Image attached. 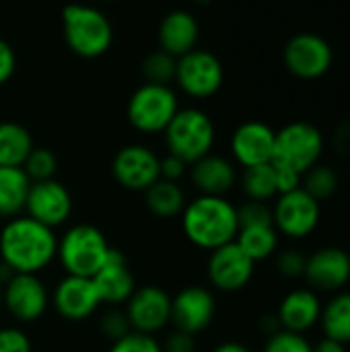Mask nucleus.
Instances as JSON below:
<instances>
[{"instance_id":"obj_1","label":"nucleus","mask_w":350,"mask_h":352,"mask_svg":"<svg viewBox=\"0 0 350 352\" xmlns=\"http://www.w3.org/2000/svg\"><path fill=\"white\" fill-rule=\"evenodd\" d=\"M58 235L27 214L0 227V262L14 274H41L56 262Z\"/></svg>"},{"instance_id":"obj_2","label":"nucleus","mask_w":350,"mask_h":352,"mask_svg":"<svg viewBox=\"0 0 350 352\" xmlns=\"http://www.w3.org/2000/svg\"><path fill=\"white\" fill-rule=\"evenodd\" d=\"M179 219L184 237L204 252H212L235 241L239 233L237 206L227 196L198 194L188 200Z\"/></svg>"},{"instance_id":"obj_3","label":"nucleus","mask_w":350,"mask_h":352,"mask_svg":"<svg viewBox=\"0 0 350 352\" xmlns=\"http://www.w3.org/2000/svg\"><path fill=\"white\" fill-rule=\"evenodd\" d=\"M62 35L72 54L85 60L101 58L113 45V25L107 14L85 2H70L62 8Z\"/></svg>"},{"instance_id":"obj_4","label":"nucleus","mask_w":350,"mask_h":352,"mask_svg":"<svg viewBox=\"0 0 350 352\" xmlns=\"http://www.w3.org/2000/svg\"><path fill=\"white\" fill-rule=\"evenodd\" d=\"M111 245L105 233L91 223L70 225L58 237L56 262L64 274L93 278L111 254Z\"/></svg>"},{"instance_id":"obj_5","label":"nucleus","mask_w":350,"mask_h":352,"mask_svg":"<svg viewBox=\"0 0 350 352\" xmlns=\"http://www.w3.org/2000/svg\"><path fill=\"white\" fill-rule=\"evenodd\" d=\"M169 155L179 157L192 165L212 153L217 142V128L212 118L200 107H179L163 132Z\"/></svg>"},{"instance_id":"obj_6","label":"nucleus","mask_w":350,"mask_h":352,"mask_svg":"<svg viewBox=\"0 0 350 352\" xmlns=\"http://www.w3.org/2000/svg\"><path fill=\"white\" fill-rule=\"evenodd\" d=\"M324 148L326 140L318 126L309 122H291L276 130L274 155L270 163L278 169H289L303 175L320 163Z\"/></svg>"},{"instance_id":"obj_7","label":"nucleus","mask_w":350,"mask_h":352,"mask_svg":"<svg viewBox=\"0 0 350 352\" xmlns=\"http://www.w3.org/2000/svg\"><path fill=\"white\" fill-rule=\"evenodd\" d=\"M179 111V99L171 85L142 82L128 99L126 118L130 126L146 136L163 134Z\"/></svg>"},{"instance_id":"obj_8","label":"nucleus","mask_w":350,"mask_h":352,"mask_svg":"<svg viewBox=\"0 0 350 352\" xmlns=\"http://www.w3.org/2000/svg\"><path fill=\"white\" fill-rule=\"evenodd\" d=\"M177 89L192 99L215 97L225 82V68L217 54L208 50H192L177 58L175 80Z\"/></svg>"},{"instance_id":"obj_9","label":"nucleus","mask_w":350,"mask_h":352,"mask_svg":"<svg viewBox=\"0 0 350 352\" xmlns=\"http://www.w3.org/2000/svg\"><path fill=\"white\" fill-rule=\"evenodd\" d=\"M322 221V202L303 188L281 194L272 204V223L278 235L299 241L309 237Z\"/></svg>"},{"instance_id":"obj_10","label":"nucleus","mask_w":350,"mask_h":352,"mask_svg":"<svg viewBox=\"0 0 350 352\" xmlns=\"http://www.w3.org/2000/svg\"><path fill=\"white\" fill-rule=\"evenodd\" d=\"M2 309L17 326L39 322L50 309V291L39 274H12L2 285Z\"/></svg>"},{"instance_id":"obj_11","label":"nucleus","mask_w":350,"mask_h":352,"mask_svg":"<svg viewBox=\"0 0 350 352\" xmlns=\"http://www.w3.org/2000/svg\"><path fill=\"white\" fill-rule=\"evenodd\" d=\"M285 68L301 80H318L334 64V52L328 39L318 33L303 31L293 35L283 47Z\"/></svg>"},{"instance_id":"obj_12","label":"nucleus","mask_w":350,"mask_h":352,"mask_svg":"<svg viewBox=\"0 0 350 352\" xmlns=\"http://www.w3.org/2000/svg\"><path fill=\"white\" fill-rule=\"evenodd\" d=\"M254 274L256 262L235 241L208 252L206 278L215 291L239 293L252 283Z\"/></svg>"},{"instance_id":"obj_13","label":"nucleus","mask_w":350,"mask_h":352,"mask_svg":"<svg viewBox=\"0 0 350 352\" xmlns=\"http://www.w3.org/2000/svg\"><path fill=\"white\" fill-rule=\"evenodd\" d=\"M161 157L146 144H126L111 159V175L116 184L128 192H146L157 179Z\"/></svg>"},{"instance_id":"obj_14","label":"nucleus","mask_w":350,"mask_h":352,"mask_svg":"<svg viewBox=\"0 0 350 352\" xmlns=\"http://www.w3.org/2000/svg\"><path fill=\"white\" fill-rule=\"evenodd\" d=\"M132 332L157 336L171 326V295L159 285L136 287L124 305Z\"/></svg>"},{"instance_id":"obj_15","label":"nucleus","mask_w":350,"mask_h":352,"mask_svg":"<svg viewBox=\"0 0 350 352\" xmlns=\"http://www.w3.org/2000/svg\"><path fill=\"white\" fill-rule=\"evenodd\" d=\"M217 318V299L208 287L190 285L171 295V326L173 330L198 336L210 328Z\"/></svg>"},{"instance_id":"obj_16","label":"nucleus","mask_w":350,"mask_h":352,"mask_svg":"<svg viewBox=\"0 0 350 352\" xmlns=\"http://www.w3.org/2000/svg\"><path fill=\"white\" fill-rule=\"evenodd\" d=\"M50 305L66 322H85L101 309V297L93 278L64 274L50 293Z\"/></svg>"},{"instance_id":"obj_17","label":"nucleus","mask_w":350,"mask_h":352,"mask_svg":"<svg viewBox=\"0 0 350 352\" xmlns=\"http://www.w3.org/2000/svg\"><path fill=\"white\" fill-rule=\"evenodd\" d=\"M72 208H74L72 194L60 179L54 177V179L31 184L25 204L27 217L56 231L70 221Z\"/></svg>"},{"instance_id":"obj_18","label":"nucleus","mask_w":350,"mask_h":352,"mask_svg":"<svg viewBox=\"0 0 350 352\" xmlns=\"http://www.w3.org/2000/svg\"><path fill=\"white\" fill-rule=\"evenodd\" d=\"M303 278L316 293H340L350 283V254L342 248L326 245L307 256Z\"/></svg>"},{"instance_id":"obj_19","label":"nucleus","mask_w":350,"mask_h":352,"mask_svg":"<svg viewBox=\"0 0 350 352\" xmlns=\"http://www.w3.org/2000/svg\"><path fill=\"white\" fill-rule=\"evenodd\" d=\"M276 130L264 122L250 120L239 124L231 134V161L241 169L264 165L272 161Z\"/></svg>"},{"instance_id":"obj_20","label":"nucleus","mask_w":350,"mask_h":352,"mask_svg":"<svg viewBox=\"0 0 350 352\" xmlns=\"http://www.w3.org/2000/svg\"><path fill=\"white\" fill-rule=\"evenodd\" d=\"M93 283H95L101 303L105 307H124L126 301L136 291L134 272H132L126 256L116 248L111 250V254H109L107 262L101 266V270L93 276Z\"/></svg>"},{"instance_id":"obj_21","label":"nucleus","mask_w":350,"mask_h":352,"mask_svg":"<svg viewBox=\"0 0 350 352\" xmlns=\"http://www.w3.org/2000/svg\"><path fill=\"white\" fill-rule=\"evenodd\" d=\"M188 177L196 192L204 196H227L239 182L237 165L229 157L217 153H210L192 163Z\"/></svg>"},{"instance_id":"obj_22","label":"nucleus","mask_w":350,"mask_h":352,"mask_svg":"<svg viewBox=\"0 0 350 352\" xmlns=\"http://www.w3.org/2000/svg\"><path fill=\"white\" fill-rule=\"evenodd\" d=\"M324 303L320 299V293L314 289H293L289 291L276 309V318L281 324V330L297 332V334H307L311 328L320 324Z\"/></svg>"},{"instance_id":"obj_23","label":"nucleus","mask_w":350,"mask_h":352,"mask_svg":"<svg viewBox=\"0 0 350 352\" xmlns=\"http://www.w3.org/2000/svg\"><path fill=\"white\" fill-rule=\"evenodd\" d=\"M200 39V23L196 14L190 10L177 8L167 12L157 29L159 50L171 54L173 58H182L184 54L196 50Z\"/></svg>"},{"instance_id":"obj_24","label":"nucleus","mask_w":350,"mask_h":352,"mask_svg":"<svg viewBox=\"0 0 350 352\" xmlns=\"http://www.w3.org/2000/svg\"><path fill=\"white\" fill-rule=\"evenodd\" d=\"M31 179L23 167H0V219L8 221L25 214Z\"/></svg>"},{"instance_id":"obj_25","label":"nucleus","mask_w":350,"mask_h":352,"mask_svg":"<svg viewBox=\"0 0 350 352\" xmlns=\"http://www.w3.org/2000/svg\"><path fill=\"white\" fill-rule=\"evenodd\" d=\"M142 196L146 210L157 219H175L188 204V196L182 184L169 179H157L146 192H142Z\"/></svg>"},{"instance_id":"obj_26","label":"nucleus","mask_w":350,"mask_h":352,"mask_svg":"<svg viewBox=\"0 0 350 352\" xmlns=\"http://www.w3.org/2000/svg\"><path fill=\"white\" fill-rule=\"evenodd\" d=\"M235 243L258 264V262L270 260L278 252L281 235H278V231L274 229L272 223L245 225V227H239Z\"/></svg>"},{"instance_id":"obj_27","label":"nucleus","mask_w":350,"mask_h":352,"mask_svg":"<svg viewBox=\"0 0 350 352\" xmlns=\"http://www.w3.org/2000/svg\"><path fill=\"white\" fill-rule=\"evenodd\" d=\"M33 146V136L23 124L0 122V167H23Z\"/></svg>"},{"instance_id":"obj_28","label":"nucleus","mask_w":350,"mask_h":352,"mask_svg":"<svg viewBox=\"0 0 350 352\" xmlns=\"http://www.w3.org/2000/svg\"><path fill=\"white\" fill-rule=\"evenodd\" d=\"M320 326L324 338L336 340L340 344H350V291H340L330 297L322 309Z\"/></svg>"},{"instance_id":"obj_29","label":"nucleus","mask_w":350,"mask_h":352,"mask_svg":"<svg viewBox=\"0 0 350 352\" xmlns=\"http://www.w3.org/2000/svg\"><path fill=\"white\" fill-rule=\"evenodd\" d=\"M239 184H241V190H243L248 200L270 202V200H274L278 196L276 169H274L272 163H264V165L243 169V173L239 177Z\"/></svg>"},{"instance_id":"obj_30","label":"nucleus","mask_w":350,"mask_h":352,"mask_svg":"<svg viewBox=\"0 0 350 352\" xmlns=\"http://www.w3.org/2000/svg\"><path fill=\"white\" fill-rule=\"evenodd\" d=\"M338 186H340V177L336 169L324 163H318L307 173H303V182H301V188L318 202L332 198L338 192Z\"/></svg>"},{"instance_id":"obj_31","label":"nucleus","mask_w":350,"mask_h":352,"mask_svg":"<svg viewBox=\"0 0 350 352\" xmlns=\"http://www.w3.org/2000/svg\"><path fill=\"white\" fill-rule=\"evenodd\" d=\"M175 68H177V58H173L163 50H155L142 60V78L144 82L171 85L175 80Z\"/></svg>"},{"instance_id":"obj_32","label":"nucleus","mask_w":350,"mask_h":352,"mask_svg":"<svg viewBox=\"0 0 350 352\" xmlns=\"http://www.w3.org/2000/svg\"><path fill=\"white\" fill-rule=\"evenodd\" d=\"M23 171L31 182H45L54 179L58 171V159L50 148L43 146H33L29 157L23 163Z\"/></svg>"},{"instance_id":"obj_33","label":"nucleus","mask_w":350,"mask_h":352,"mask_svg":"<svg viewBox=\"0 0 350 352\" xmlns=\"http://www.w3.org/2000/svg\"><path fill=\"white\" fill-rule=\"evenodd\" d=\"M99 332L105 340H109V344L130 334L132 328L124 307H107L99 318Z\"/></svg>"},{"instance_id":"obj_34","label":"nucleus","mask_w":350,"mask_h":352,"mask_svg":"<svg viewBox=\"0 0 350 352\" xmlns=\"http://www.w3.org/2000/svg\"><path fill=\"white\" fill-rule=\"evenodd\" d=\"M314 344L307 340L305 334L278 330L276 334L268 336L262 352H311Z\"/></svg>"},{"instance_id":"obj_35","label":"nucleus","mask_w":350,"mask_h":352,"mask_svg":"<svg viewBox=\"0 0 350 352\" xmlns=\"http://www.w3.org/2000/svg\"><path fill=\"white\" fill-rule=\"evenodd\" d=\"M305 264H307V256L297 248H287L283 252H276V270L283 278L289 280L301 278L305 272Z\"/></svg>"},{"instance_id":"obj_36","label":"nucleus","mask_w":350,"mask_h":352,"mask_svg":"<svg viewBox=\"0 0 350 352\" xmlns=\"http://www.w3.org/2000/svg\"><path fill=\"white\" fill-rule=\"evenodd\" d=\"M107 352H163V346L157 340V336L130 332L124 338L111 342Z\"/></svg>"},{"instance_id":"obj_37","label":"nucleus","mask_w":350,"mask_h":352,"mask_svg":"<svg viewBox=\"0 0 350 352\" xmlns=\"http://www.w3.org/2000/svg\"><path fill=\"white\" fill-rule=\"evenodd\" d=\"M237 219H239V227L272 223V206L268 202L245 200L241 206H237Z\"/></svg>"},{"instance_id":"obj_38","label":"nucleus","mask_w":350,"mask_h":352,"mask_svg":"<svg viewBox=\"0 0 350 352\" xmlns=\"http://www.w3.org/2000/svg\"><path fill=\"white\" fill-rule=\"evenodd\" d=\"M0 352H33V342L21 326H0Z\"/></svg>"},{"instance_id":"obj_39","label":"nucleus","mask_w":350,"mask_h":352,"mask_svg":"<svg viewBox=\"0 0 350 352\" xmlns=\"http://www.w3.org/2000/svg\"><path fill=\"white\" fill-rule=\"evenodd\" d=\"M188 169L190 165L184 163L179 157L175 155H165L161 157V163H159V171H161V179H169V182H182L186 175H188Z\"/></svg>"},{"instance_id":"obj_40","label":"nucleus","mask_w":350,"mask_h":352,"mask_svg":"<svg viewBox=\"0 0 350 352\" xmlns=\"http://www.w3.org/2000/svg\"><path fill=\"white\" fill-rule=\"evenodd\" d=\"M17 72V54L14 47L0 37V87L6 85Z\"/></svg>"},{"instance_id":"obj_41","label":"nucleus","mask_w":350,"mask_h":352,"mask_svg":"<svg viewBox=\"0 0 350 352\" xmlns=\"http://www.w3.org/2000/svg\"><path fill=\"white\" fill-rule=\"evenodd\" d=\"M161 346H163V352H196V336L173 330L165 338V342H161Z\"/></svg>"},{"instance_id":"obj_42","label":"nucleus","mask_w":350,"mask_h":352,"mask_svg":"<svg viewBox=\"0 0 350 352\" xmlns=\"http://www.w3.org/2000/svg\"><path fill=\"white\" fill-rule=\"evenodd\" d=\"M276 169V188H278V196L281 194H287V192H293L297 188H301V182H303V175L295 173V171H289V169Z\"/></svg>"},{"instance_id":"obj_43","label":"nucleus","mask_w":350,"mask_h":352,"mask_svg":"<svg viewBox=\"0 0 350 352\" xmlns=\"http://www.w3.org/2000/svg\"><path fill=\"white\" fill-rule=\"evenodd\" d=\"M260 330H262V334H266V338L272 336V334H276V332L281 330V324H278L276 314H266V316H262V320H260Z\"/></svg>"},{"instance_id":"obj_44","label":"nucleus","mask_w":350,"mask_h":352,"mask_svg":"<svg viewBox=\"0 0 350 352\" xmlns=\"http://www.w3.org/2000/svg\"><path fill=\"white\" fill-rule=\"evenodd\" d=\"M311 352H349L347 344H340L336 340H330V338H322L320 342L314 344Z\"/></svg>"},{"instance_id":"obj_45","label":"nucleus","mask_w":350,"mask_h":352,"mask_svg":"<svg viewBox=\"0 0 350 352\" xmlns=\"http://www.w3.org/2000/svg\"><path fill=\"white\" fill-rule=\"evenodd\" d=\"M212 352H252L245 344H241V342H233V340H227V342H221V344H217Z\"/></svg>"},{"instance_id":"obj_46","label":"nucleus","mask_w":350,"mask_h":352,"mask_svg":"<svg viewBox=\"0 0 350 352\" xmlns=\"http://www.w3.org/2000/svg\"><path fill=\"white\" fill-rule=\"evenodd\" d=\"M215 0H196V4H200V6H210Z\"/></svg>"},{"instance_id":"obj_47","label":"nucleus","mask_w":350,"mask_h":352,"mask_svg":"<svg viewBox=\"0 0 350 352\" xmlns=\"http://www.w3.org/2000/svg\"><path fill=\"white\" fill-rule=\"evenodd\" d=\"M0 311H2V285H0Z\"/></svg>"},{"instance_id":"obj_48","label":"nucleus","mask_w":350,"mask_h":352,"mask_svg":"<svg viewBox=\"0 0 350 352\" xmlns=\"http://www.w3.org/2000/svg\"><path fill=\"white\" fill-rule=\"evenodd\" d=\"M101 2H118V0H101Z\"/></svg>"}]
</instances>
